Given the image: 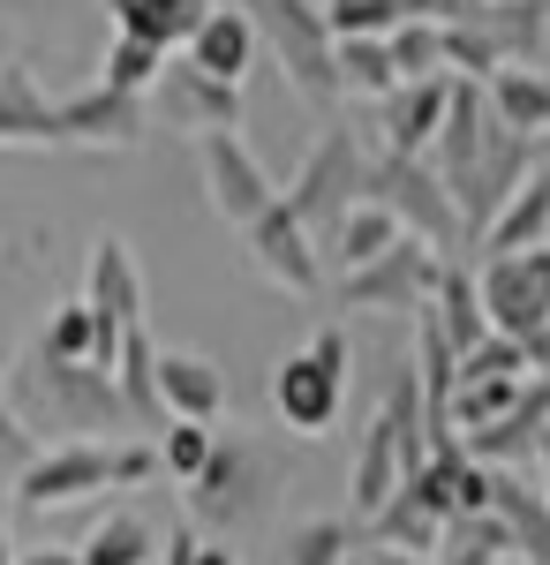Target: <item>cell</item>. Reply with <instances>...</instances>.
Wrapping results in <instances>:
<instances>
[{"instance_id": "obj_1", "label": "cell", "mask_w": 550, "mask_h": 565, "mask_svg": "<svg viewBox=\"0 0 550 565\" xmlns=\"http://www.w3.org/2000/svg\"><path fill=\"white\" fill-rule=\"evenodd\" d=\"M8 407L31 430H68L61 445H128V399L106 370L91 362H53V354L23 348V362L8 370Z\"/></svg>"}, {"instance_id": "obj_2", "label": "cell", "mask_w": 550, "mask_h": 565, "mask_svg": "<svg viewBox=\"0 0 550 565\" xmlns=\"http://www.w3.org/2000/svg\"><path fill=\"white\" fill-rule=\"evenodd\" d=\"M430 460V399L415 362L384 377V407L362 423V445H355V468H347V505H355V527L378 521L384 505L408 490V476Z\"/></svg>"}, {"instance_id": "obj_3", "label": "cell", "mask_w": 550, "mask_h": 565, "mask_svg": "<svg viewBox=\"0 0 550 565\" xmlns=\"http://www.w3.org/2000/svg\"><path fill=\"white\" fill-rule=\"evenodd\" d=\"M151 476H167L151 437H128V445H45L39 468L15 482V498L31 513H53V505H84L98 490H144Z\"/></svg>"}, {"instance_id": "obj_4", "label": "cell", "mask_w": 550, "mask_h": 565, "mask_svg": "<svg viewBox=\"0 0 550 565\" xmlns=\"http://www.w3.org/2000/svg\"><path fill=\"white\" fill-rule=\"evenodd\" d=\"M347 370H355V348H347V324H317L279 370H272V415L295 437H325L347 407Z\"/></svg>"}, {"instance_id": "obj_5", "label": "cell", "mask_w": 550, "mask_h": 565, "mask_svg": "<svg viewBox=\"0 0 550 565\" xmlns=\"http://www.w3.org/2000/svg\"><path fill=\"white\" fill-rule=\"evenodd\" d=\"M370 196L400 218L415 242H430L445 264H475V242H467V218L453 204V189L437 181L430 159H392V151H370Z\"/></svg>"}, {"instance_id": "obj_6", "label": "cell", "mask_w": 550, "mask_h": 565, "mask_svg": "<svg viewBox=\"0 0 550 565\" xmlns=\"http://www.w3.org/2000/svg\"><path fill=\"white\" fill-rule=\"evenodd\" d=\"M242 8H250L264 53L287 68V84H295L309 106L347 98V84H339V39H332V23H325L317 0H242Z\"/></svg>"}, {"instance_id": "obj_7", "label": "cell", "mask_w": 550, "mask_h": 565, "mask_svg": "<svg viewBox=\"0 0 550 565\" xmlns=\"http://www.w3.org/2000/svg\"><path fill=\"white\" fill-rule=\"evenodd\" d=\"M362 196H370V151H362V136L347 129V121H325L317 143L302 151V174L287 181V212L325 242Z\"/></svg>"}, {"instance_id": "obj_8", "label": "cell", "mask_w": 550, "mask_h": 565, "mask_svg": "<svg viewBox=\"0 0 550 565\" xmlns=\"http://www.w3.org/2000/svg\"><path fill=\"white\" fill-rule=\"evenodd\" d=\"M272 490H279V468L256 452L250 437H219L212 468L189 482V521H197V527H219V535H234V527L264 521Z\"/></svg>"}, {"instance_id": "obj_9", "label": "cell", "mask_w": 550, "mask_h": 565, "mask_svg": "<svg viewBox=\"0 0 550 565\" xmlns=\"http://www.w3.org/2000/svg\"><path fill=\"white\" fill-rule=\"evenodd\" d=\"M437 287H445V257L415 242V234H400L378 264H362V271H347L339 279V309H392V317H423L437 302Z\"/></svg>"}, {"instance_id": "obj_10", "label": "cell", "mask_w": 550, "mask_h": 565, "mask_svg": "<svg viewBox=\"0 0 550 565\" xmlns=\"http://www.w3.org/2000/svg\"><path fill=\"white\" fill-rule=\"evenodd\" d=\"M475 279H483V317H490L498 340L536 348L550 332V249L490 257V264H475Z\"/></svg>"}, {"instance_id": "obj_11", "label": "cell", "mask_w": 550, "mask_h": 565, "mask_svg": "<svg viewBox=\"0 0 550 565\" xmlns=\"http://www.w3.org/2000/svg\"><path fill=\"white\" fill-rule=\"evenodd\" d=\"M84 302H91V317H98V370L114 377L121 340L144 324V271H136V249H128L121 234H98V242H91Z\"/></svg>"}, {"instance_id": "obj_12", "label": "cell", "mask_w": 550, "mask_h": 565, "mask_svg": "<svg viewBox=\"0 0 550 565\" xmlns=\"http://www.w3.org/2000/svg\"><path fill=\"white\" fill-rule=\"evenodd\" d=\"M528 174H536V143L512 136V129H490V143L475 151V167L445 181L453 204H461V218H467V242H483V234L498 226V212L528 189Z\"/></svg>"}, {"instance_id": "obj_13", "label": "cell", "mask_w": 550, "mask_h": 565, "mask_svg": "<svg viewBox=\"0 0 550 565\" xmlns=\"http://www.w3.org/2000/svg\"><path fill=\"white\" fill-rule=\"evenodd\" d=\"M197 174H204V196H212V212L234 226V234H250L256 218L272 212L287 189L264 174V159H256L242 136H204L197 143Z\"/></svg>"}, {"instance_id": "obj_14", "label": "cell", "mask_w": 550, "mask_h": 565, "mask_svg": "<svg viewBox=\"0 0 550 565\" xmlns=\"http://www.w3.org/2000/svg\"><path fill=\"white\" fill-rule=\"evenodd\" d=\"M242 249H250V264L279 287V295H295V302H309V295L325 287V249H317V234L287 212V196L242 234Z\"/></svg>"}, {"instance_id": "obj_15", "label": "cell", "mask_w": 550, "mask_h": 565, "mask_svg": "<svg viewBox=\"0 0 550 565\" xmlns=\"http://www.w3.org/2000/svg\"><path fill=\"white\" fill-rule=\"evenodd\" d=\"M151 114L181 136H242V90L234 84H212L197 61H167V76L151 90Z\"/></svg>"}, {"instance_id": "obj_16", "label": "cell", "mask_w": 550, "mask_h": 565, "mask_svg": "<svg viewBox=\"0 0 550 565\" xmlns=\"http://www.w3.org/2000/svg\"><path fill=\"white\" fill-rule=\"evenodd\" d=\"M144 129H151V98H128V90H106V84L61 98V136H68V143H91V151H136Z\"/></svg>"}, {"instance_id": "obj_17", "label": "cell", "mask_w": 550, "mask_h": 565, "mask_svg": "<svg viewBox=\"0 0 550 565\" xmlns=\"http://www.w3.org/2000/svg\"><path fill=\"white\" fill-rule=\"evenodd\" d=\"M445 114H453V76H437V84H400L378 106V136H384L378 151H392V159H430L437 136H445Z\"/></svg>"}, {"instance_id": "obj_18", "label": "cell", "mask_w": 550, "mask_h": 565, "mask_svg": "<svg viewBox=\"0 0 550 565\" xmlns=\"http://www.w3.org/2000/svg\"><path fill=\"white\" fill-rule=\"evenodd\" d=\"M61 106L39 90L23 61H0V151H61Z\"/></svg>"}, {"instance_id": "obj_19", "label": "cell", "mask_w": 550, "mask_h": 565, "mask_svg": "<svg viewBox=\"0 0 550 565\" xmlns=\"http://www.w3.org/2000/svg\"><path fill=\"white\" fill-rule=\"evenodd\" d=\"M543 437H550V377H536V385L520 392V407H512L498 430H483V437H461L467 452L483 460V468H528V460H543Z\"/></svg>"}, {"instance_id": "obj_20", "label": "cell", "mask_w": 550, "mask_h": 565, "mask_svg": "<svg viewBox=\"0 0 550 565\" xmlns=\"http://www.w3.org/2000/svg\"><path fill=\"white\" fill-rule=\"evenodd\" d=\"M159 399H167L173 423H212V430H219V407H226V370H219L212 354L167 348V354H159Z\"/></svg>"}, {"instance_id": "obj_21", "label": "cell", "mask_w": 550, "mask_h": 565, "mask_svg": "<svg viewBox=\"0 0 550 565\" xmlns=\"http://www.w3.org/2000/svg\"><path fill=\"white\" fill-rule=\"evenodd\" d=\"M256 53H264V39H256L250 8H212V15H204V31L189 39V53H181V61H197L212 84H234V90H242V76L256 68Z\"/></svg>"}, {"instance_id": "obj_22", "label": "cell", "mask_w": 550, "mask_h": 565, "mask_svg": "<svg viewBox=\"0 0 550 565\" xmlns=\"http://www.w3.org/2000/svg\"><path fill=\"white\" fill-rule=\"evenodd\" d=\"M219 0H106V15H114V39H144L159 45V53H189V39L204 31V15H212Z\"/></svg>"}, {"instance_id": "obj_23", "label": "cell", "mask_w": 550, "mask_h": 565, "mask_svg": "<svg viewBox=\"0 0 550 565\" xmlns=\"http://www.w3.org/2000/svg\"><path fill=\"white\" fill-rule=\"evenodd\" d=\"M520 249H550V167H536V174H528V189H520L506 212H498V226L475 242V264L520 257Z\"/></svg>"}, {"instance_id": "obj_24", "label": "cell", "mask_w": 550, "mask_h": 565, "mask_svg": "<svg viewBox=\"0 0 550 565\" xmlns=\"http://www.w3.org/2000/svg\"><path fill=\"white\" fill-rule=\"evenodd\" d=\"M475 31L498 45V61H506V68H543V45H550V0H490Z\"/></svg>"}, {"instance_id": "obj_25", "label": "cell", "mask_w": 550, "mask_h": 565, "mask_svg": "<svg viewBox=\"0 0 550 565\" xmlns=\"http://www.w3.org/2000/svg\"><path fill=\"white\" fill-rule=\"evenodd\" d=\"M400 234H408V226H400V218L384 212L378 196H362V204H355V212L339 218V226L325 234V242H317V249H325V264H332L339 279H347V271H362V264H378L384 249L400 242Z\"/></svg>"}, {"instance_id": "obj_26", "label": "cell", "mask_w": 550, "mask_h": 565, "mask_svg": "<svg viewBox=\"0 0 550 565\" xmlns=\"http://www.w3.org/2000/svg\"><path fill=\"white\" fill-rule=\"evenodd\" d=\"M159 354H167V348L136 324V332L121 340V362H114V385H121V399H128V423H136V430H151V437L173 423L167 399H159Z\"/></svg>"}, {"instance_id": "obj_27", "label": "cell", "mask_w": 550, "mask_h": 565, "mask_svg": "<svg viewBox=\"0 0 550 565\" xmlns=\"http://www.w3.org/2000/svg\"><path fill=\"white\" fill-rule=\"evenodd\" d=\"M490 114H498V129L543 143L550 136V68H498L490 76Z\"/></svg>"}, {"instance_id": "obj_28", "label": "cell", "mask_w": 550, "mask_h": 565, "mask_svg": "<svg viewBox=\"0 0 550 565\" xmlns=\"http://www.w3.org/2000/svg\"><path fill=\"white\" fill-rule=\"evenodd\" d=\"M490 513L512 527L520 565H550V498H543V490H528V476L498 468V498H490Z\"/></svg>"}, {"instance_id": "obj_29", "label": "cell", "mask_w": 550, "mask_h": 565, "mask_svg": "<svg viewBox=\"0 0 550 565\" xmlns=\"http://www.w3.org/2000/svg\"><path fill=\"white\" fill-rule=\"evenodd\" d=\"M437 324H445V340L461 348V362L483 340H490V317H483V279H475V264H445V287H437Z\"/></svg>"}, {"instance_id": "obj_30", "label": "cell", "mask_w": 550, "mask_h": 565, "mask_svg": "<svg viewBox=\"0 0 550 565\" xmlns=\"http://www.w3.org/2000/svg\"><path fill=\"white\" fill-rule=\"evenodd\" d=\"M437 543H445V521H430L423 505L400 490L392 505H384L378 521H362V551H400V558H437Z\"/></svg>"}, {"instance_id": "obj_31", "label": "cell", "mask_w": 550, "mask_h": 565, "mask_svg": "<svg viewBox=\"0 0 550 565\" xmlns=\"http://www.w3.org/2000/svg\"><path fill=\"white\" fill-rule=\"evenodd\" d=\"M76 551H84V565H151L167 543L151 535V521H144V513H106V521L91 527Z\"/></svg>"}, {"instance_id": "obj_32", "label": "cell", "mask_w": 550, "mask_h": 565, "mask_svg": "<svg viewBox=\"0 0 550 565\" xmlns=\"http://www.w3.org/2000/svg\"><path fill=\"white\" fill-rule=\"evenodd\" d=\"M512 527L498 513H467V521L445 527V543H437V558L430 565H512Z\"/></svg>"}, {"instance_id": "obj_33", "label": "cell", "mask_w": 550, "mask_h": 565, "mask_svg": "<svg viewBox=\"0 0 550 565\" xmlns=\"http://www.w3.org/2000/svg\"><path fill=\"white\" fill-rule=\"evenodd\" d=\"M339 84L355 98H392L400 90V61H392V39H339Z\"/></svg>"}, {"instance_id": "obj_34", "label": "cell", "mask_w": 550, "mask_h": 565, "mask_svg": "<svg viewBox=\"0 0 550 565\" xmlns=\"http://www.w3.org/2000/svg\"><path fill=\"white\" fill-rule=\"evenodd\" d=\"M167 61H173V53H159V45H144V39H114V45H106V61H98V84L128 90V98H151L159 76H167Z\"/></svg>"}, {"instance_id": "obj_35", "label": "cell", "mask_w": 550, "mask_h": 565, "mask_svg": "<svg viewBox=\"0 0 550 565\" xmlns=\"http://www.w3.org/2000/svg\"><path fill=\"white\" fill-rule=\"evenodd\" d=\"M362 551V527L347 521V513H325V521H302L287 535V558L279 565H347Z\"/></svg>"}, {"instance_id": "obj_36", "label": "cell", "mask_w": 550, "mask_h": 565, "mask_svg": "<svg viewBox=\"0 0 550 565\" xmlns=\"http://www.w3.org/2000/svg\"><path fill=\"white\" fill-rule=\"evenodd\" d=\"M31 348L53 354V362H91V370H98V317H91V302H61L39 324V340H31Z\"/></svg>"}, {"instance_id": "obj_37", "label": "cell", "mask_w": 550, "mask_h": 565, "mask_svg": "<svg viewBox=\"0 0 550 565\" xmlns=\"http://www.w3.org/2000/svg\"><path fill=\"white\" fill-rule=\"evenodd\" d=\"M151 445H159V468H167V476L181 482V490H189V482H197L204 468H212L219 430H212V423H167V430L151 437Z\"/></svg>"}, {"instance_id": "obj_38", "label": "cell", "mask_w": 550, "mask_h": 565, "mask_svg": "<svg viewBox=\"0 0 550 565\" xmlns=\"http://www.w3.org/2000/svg\"><path fill=\"white\" fill-rule=\"evenodd\" d=\"M332 39H392L408 23V0H317Z\"/></svg>"}, {"instance_id": "obj_39", "label": "cell", "mask_w": 550, "mask_h": 565, "mask_svg": "<svg viewBox=\"0 0 550 565\" xmlns=\"http://www.w3.org/2000/svg\"><path fill=\"white\" fill-rule=\"evenodd\" d=\"M392 61H400V84H437V76H453L437 23H400V31H392Z\"/></svg>"}, {"instance_id": "obj_40", "label": "cell", "mask_w": 550, "mask_h": 565, "mask_svg": "<svg viewBox=\"0 0 550 565\" xmlns=\"http://www.w3.org/2000/svg\"><path fill=\"white\" fill-rule=\"evenodd\" d=\"M39 452H45L39 430H31V423L0 399V490H15V482L31 476V468H39Z\"/></svg>"}, {"instance_id": "obj_41", "label": "cell", "mask_w": 550, "mask_h": 565, "mask_svg": "<svg viewBox=\"0 0 550 565\" xmlns=\"http://www.w3.org/2000/svg\"><path fill=\"white\" fill-rule=\"evenodd\" d=\"M483 8H490V0H408V23H437V31H467V23H483Z\"/></svg>"}, {"instance_id": "obj_42", "label": "cell", "mask_w": 550, "mask_h": 565, "mask_svg": "<svg viewBox=\"0 0 550 565\" xmlns=\"http://www.w3.org/2000/svg\"><path fill=\"white\" fill-rule=\"evenodd\" d=\"M15 565H84V551L76 543H45V551H23Z\"/></svg>"}, {"instance_id": "obj_43", "label": "cell", "mask_w": 550, "mask_h": 565, "mask_svg": "<svg viewBox=\"0 0 550 565\" xmlns=\"http://www.w3.org/2000/svg\"><path fill=\"white\" fill-rule=\"evenodd\" d=\"M189 565H242V551H234V543H197Z\"/></svg>"}, {"instance_id": "obj_44", "label": "cell", "mask_w": 550, "mask_h": 565, "mask_svg": "<svg viewBox=\"0 0 550 565\" xmlns=\"http://www.w3.org/2000/svg\"><path fill=\"white\" fill-rule=\"evenodd\" d=\"M15 558H23V551L8 543V490H0V565H15Z\"/></svg>"}, {"instance_id": "obj_45", "label": "cell", "mask_w": 550, "mask_h": 565, "mask_svg": "<svg viewBox=\"0 0 550 565\" xmlns=\"http://www.w3.org/2000/svg\"><path fill=\"white\" fill-rule=\"evenodd\" d=\"M370 565H430V558H400V551H370Z\"/></svg>"}, {"instance_id": "obj_46", "label": "cell", "mask_w": 550, "mask_h": 565, "mask_svg": "<svg viewBox=\"0 0 550 565\" xmlns=\"http://www.w3.org/2000/svg\"><path fill=\"white\" fill-rule=\"evenodd\" d=\"M543 468H550V437H543Z\"/></svg>"}, {"instance_id": "obj_47", "label": "cell", "mask_w": 550, "mask_h": 565, "mask_svg": "<svg viewBox=\"0 0 550 565\" xmlns=\"http://www.w3.org/2000/svg\"><path fill=\"white\" fill-rule=\"evenodd\" d=\"M543 498H550V468H543Z\"/></svg>"}, {"instance_id": "obj_48", "label": "cell", "mask_w": 550, "mask_h": 565, "mask_svg": "<svg viewBox=\"0 0 550 565\" xmlns=\"http://www.w3.org/2000/svg\"><path fill=\"white\" fill-rule=\"evenodd\" d=\"M512 565H520V558H512Z\"/></svg>"}]
</instances>
